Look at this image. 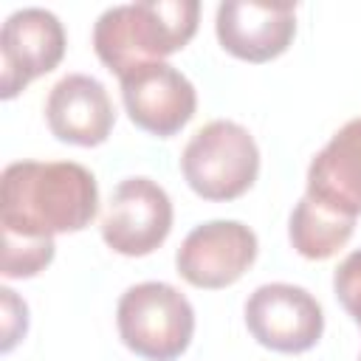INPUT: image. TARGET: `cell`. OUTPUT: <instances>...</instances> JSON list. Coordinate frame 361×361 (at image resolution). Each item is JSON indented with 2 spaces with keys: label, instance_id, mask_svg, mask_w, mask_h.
I'll return each instance as SVG.
<instances>
[{
  "label": "cell",
  "instance_id": "1",
  "mask_svg": "<svg viewBox=\"0 0 361 361\" xmlns=\"http://www.w3.org/2000/svg\"><path fill=\"white\" fill-rule=\"evenodd\" d=\"M99 214V186L76 161H14L0 178V228L20 237L82 231Z\"/></svg>",
  "mask_w": 361,
  "mask_h": 361
},
{
  "label": "cell",
  "instance_id": "2",
  "mask_svg": "<svg viewBox=\"0 0 361 361\" xmlns=\"http://www.w3.org/2000/svg\"><path fill=\"white\" fill-rule=\"evenodd\" d=\"M197 0H141L110 6L93 25V51L118 79L147 62H164L197 31Z\"/></svg>",
  "mask_w": 361,
  "mask_h": 361
},
{
  "label": "cell",
  "instance_id": "3",
  "mask_svg": "<svg viewBox=\"0 0 361 361\" xmlns=\"http://www.w3.org/2000/svg\"><path fill=\"white\" fill-rule=\"evenodd\" d=\"M116 327L127 350L147 361H175L195 336V307L169 282H138L116 307Z\"/></svg>",
  "mask_w": 361,
  "mask_h": 361
},
{
  "label": "cell",
  "instance_id": "4",
  "mask_svg": "<svg viewBox=\"0 0 361 361\" xmlns=\"http://www.w3.org/2000/svg\"><path fill=\"white\" fill-rule=\"evenodd\" d=\"M180 172L203 200H234L259 175V147L243 124L217 118L189 138L180 155Z\"/></svg>",
  "mask_w": 361,
  "mask_h": 361
},
{
  "label": "cell",
  "instance_id": "5",
  "mask_svg": "<svg viewBox=\"0 0 361 361\" xmlns=\"http://www.w3.org/2000/svg\"><path fill=\"white\" fill-rule=\"evenodd\" d=\"M245 324L257 344L274 353H305L324 333L316 296L290 282L259 285L245 302Z\"/></svg>",
  "mask_w": 361,
  "mask_h": 361
},
{
  "label": "cell",
  "instance_id": "6",
  "mask_svg": "<svg viewBox=\"0 0 361 361\" xmlns=\"http://www.w3.org/2000/svg\"><path fill=\"white\" fill-rule=\"evenodd\" d=\"M257 234L240 220H209L195 226L178 254V274L203 290H217L234 285L257 259Z\"/></svg>",
  "mask_w": 361,
  "mask_h": 361
},
{
  "label": "cell",
  "instance_id": "7",
  "mask_svg": "<svg viewBox=\"0 0 361 361\" xmlns=\"http://www.w3.org/2000/svg\"><path fill=\"white\" fill-rule=\"evenodd\" d=\"M65 28L48 8H17L0 28V96L14 99L28 82L51 73L65 56Z\"/></svg>",
  "mask_w": 361,
  "mask_h": 361
},
{
  "label": "cell",
  "instance_id": "8",
  "mask_svg": "<svg viewBox=\"0 0 361 361\" xmlns=\"http://www.w3.org/2000/svg\"><path fill=\"white\" fill-rule=\"evenodd\" d=\"M172 231V200L149 178H124L102 220V240L124 257H147Z\"/></svg>",
  "mask_w": 361,
  "mask_h": 361
},
{
  "label": "cell",
  "instance_id": "9",
  "mask_svg": "<svg viewBox=\"0 0 361 361\" xmlns=\"http://www.w3.org/2000/svg\"><path fill=\"white\" fill-rule=\"evenodd\" d=\"M118 82L130 121L149 135L169 138L180 133L197 110L195 85L166 62L138 65Z\"/></svg>",
  "mask_w": 361,
  "mask_h": 361
},
{
  "label": "cell",
  "instance_id": "10",
  "mask_svg": "<svg viewBox=\"0 0 361 361\" xmlns=\"http://www.w3.org/2000/svg\"><path fill=\"white\" fill-rule=\"evenodd\" d=\"M214 31L220 45L245 62H268L288 51L296 34L293 3L226 0L217 6Z\"/></svg>",
  "mask_w": 361,
  "mask_h": 361
},
{
  "label": "cell",
  "instance_id": "11",
  "mask_svg": "<svg viewBox=\"0 0 361 361\" xmlns=\"http://www.w3.org/2000/svg\"><path fill=\"white\" fill-rule=\"evenodd\" d=\"M45 121L48 130L65 144L99 147L113 133L116 110L96 76L68 73L48 93Z\"/></svg>",
  "mask_w": 361,
  "mask_h": 361
},
{
  "label": "cell",
  "instance_id": "12",
  "mask_svg": "<svg viewBox=\"0 0 361 361\" xmlns=\"http://www.w3.org/2000/svg\"><path fill=\"white\" fill-rule=\"evenodd\" d=\"M305 195L336 214L353 220L361 214V118L347 121L316 152Z\"/></svg>",
  "mask_w": 361,
  "mask_h": 361
},
{
  "label": "cell",
  "instance_id": "13",
  "mask_svg": "<svg viewBox=\"0 0 361 361\" xmlns=\"http://www.w3.org/2000/svg\"><path fill=\"white\" fill-rule=\"evenodd\" d=\"M355 220L336 214L330 209H324L322 203H316L313 197H302L293 212H290V223H288V237L290 245L307 257V259H327L333 257L338 248L347 245V240L353 237Z\"/></svg>",
  "mask_w": 361,
  "mask_h": 361
},
{
  "label": "cell",
  "instance_id": "14",
  "mask_svg": "<svg viewBox=\"0 0 361 361\" xmlns=\"http://www.w3.org/2000/svg\"><path fill=\"white\" fill-rule=\"evenodd\" d=\"M56 245L54 237H20L3 231V276L6 279H28L45 271L54 262Z\"/></svg>",
  "mask_w": 361,
  "mask_h": 361
},
{
  "label": "cell",
  "instance_id": "15",
  "mask_svg": "<svg viewBox=\"0 0 361 361\" xmlns=\"http://www.w3.org/2000/svg\"><path fill=\"white\" fill-rule=\"evenodd\" d=\"M333 290L341 307L353 316V322L361 327V248L347 254L336 274H333Z\"/></svg>",
  "mask_w": 361,
  "mask_h": 361
},
{
  "label": "cell",
  "instance_id": "16",
  "mask_svg": "<svg viewBox=\"0 0 361 361\" xmlns=\"http://www.w3.org/2000/svg\"><path fill=\"white\" fill-rule=\"evenodd\" d=\"M0 296H3V353H8L25 336L28 307L14 296L11 288H0Z\"/></svg>",
  "mask_w": 361,
  "mask_h": 361
},
{
  "label": "cell",
  "instance_id": "17",
  "mask_svg": "<svg viewBox=\"0 0 361 361\" xmlns=\"http://www.w3.org/2000/svg\"><path fill=\"white\" fill-rule=\"evenodd\" d=\"M358 361H361V355H358Z\"/></svg>",
  "mask_w": 361,
  "mask_h": 361
}]
</instances>
